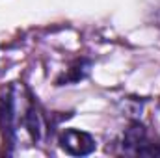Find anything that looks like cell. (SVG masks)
<instances>
[{
	"mask_svg": "<svg viewBox=\"0 0 160 158\" xmlns=\"http://www.w3.org/2000/svg\"><path fill=\"white\" fill-rule=\"evenodd\" d=\"M60 147L67 153V155H73V156H86L89 153L95 151V140L88 134V132H82V130H65L62 136H60Z\"/></svg>",
	"mask_w": 160,
	"mask_h": 158,
	"instance_id": "cell-1",
	"label": "cell"
},
{
	"mask_svg": "<svg viewBox=\"0 0 160 158\" xmlns=\"http://www.w3.org/2000/svg\"><path fill=\"white\" fill-rule=\"evenodd\" d=\"M136 156H160V145H155V143H145Z\"/></svg>",
	"mask_w": 160,
	"mask_h": 158,
	"instance_id": "cell-4",
	"label": "cell"
},
{
	"mask_svg": "<svg viewBox=\"0 0 160 158\" xmlns=\"http://www.w3.org/2000/svg\"><path fill=\"white\" fill-rule=\"evenodd\" d=\"M147 143V132L143 128V125L140 123H132L123 136V151L127 155H138V151Z\"/></svg>",
	"mask_w": 160,
	"mask_h": 158,
	"instance_id": "cell-2",
	"label": "cell"
},
{
	"mask_svg": "<svg viewBox=\"0 0 160 158\" xmlns=\"http://www.w3.org/2000/svg\"><path fill=\"white\" fill-rule=\"evenodd\" d=\"M24 125H26L30 136L34 140H38L39 138V116H38V112L34 108H28V112L24 116Z\"/></svg>",
	"mask_w": 160,
	"mask_h": 158,
	"instance_id": "cell-3",
	"label": "cell"
}]
</instances>
